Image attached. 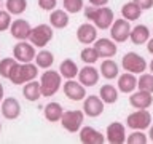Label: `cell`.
I'll list each match as a JSON object with an SVG mask.
<instances>
[{
	"instance_id": "obj_24",
	"label": "cell",
	"mask_w": 153,
	"mask_h": 144,
	"mask_svg": "<svg viewBox=\"0 0 153 144\" xmlns=\"http://www.w3.org/2000/svg\"><path fill=\"white\" fill-rule=\"evenodd\" d=\"M50 22L54 29H64L69 26V13L65 10H53L50 14Z\"/></svg>"
},
{
	"instance_id": "obj_5",
	"label": "cell",
	"mask_w": 153,
	"mask_h": 144,
	"mask_svg": "<svg viewBox=\"0 0 153 144\" xmlns=\"http://www.w3.org/2000/svg\"><path fill=\"white\" fill-rule=\"evenodd\" d=\"M29 40L33 43V46H45L53 40V26H48V24H38V26L32 27L30 37Z\"/></svg>"
},
{
	"instance_id": "obj_2",
	"label": "cell",
	"mask_w": 153,
	"mask_h": 144,
	"mask_svg": "<svg viewBox=\"0 0 153 144\" xmlns=\"http://www.w3.org/2000/svg\"><path fill=\"white\" fill-rule=\"evenodd\" d=\"M62 83V75L57 70H45L40 79V86H42V96L50 98L54 96L61 88Z\"/></svg>"
},
{
	"instance_id": "obj_15",
	"label": "cell",
	"mask_w": 153,
	"mask_h": 144,
	"mask_svg": "<svg viewBox=\"0 0 153 144\" xmlns=\"http://www.w3.org/2000/svg\"><path fill=\"white\" fill-rule=\"evenodd\" d=\"M153 93H148V91L139 90V91H132L131 96H129V104L132 106L134 109H148L153 104Z\"/></svg>"
},
{
	"instance_id": "obj_23",
	"label": "cell",
	"mask_w": 153,
	"mask_h": 144,
	"mask_svg": "<svg viewBox=\"0 0 153 144\" xmlns=\"http://www.w3.org/2000/svg\"><path fill=\"white\" fill-rule=\"evenodd\" d=\"M22 94L27 101H38L42 98V86H40V82H35V80H30L27 83H24V88H22Z\"/></svg>"
},
{
	"instance_id": "obj_19",
	"label": "cell",
	"mask_w": 153,
	"mask_h": 144,
	"mask_svg": "<svg viewBox=\"0 0 153 144\" xmlns=\"http://www.w3.org/2000/svg\"><path fill=\"white\" fill-rule=\"evenodd\" d=\"M137 88V77L132 72H124V74L118 75V90L121 93L131 94L134 90Z\"/></svg>"
},
{
	"instance_id": "obj_22",
	"label": "cell",
	"mask_w": 153,
	"mask_h": 144,
	"mask_svg": "<svg viewBox=\"0 0 153 144\" xmlns=\"http://www.w3.org/2000/svg\"><path fill=\"white\" fill-rule=\"evenodd\" d=\"M150 38V31H148L147 26L143 24H139L134 29H131V35H129V40H131L134 45H143V43L148 42Z\"/></svg>"
},
{
	"instance_id": "obj_18",
	"label": "cell",
	"mask_w": 153,
	"mask_h": 144,
	"mask_svg": "<svg viewBox=\"0 0 153 144\" xmlns=\"http://www.w3.org/2000/svg\"><path fill=\"white\" fill-rule=\"evenodd\" d=\"M80 141L85 144H102L107 139L99 130H96L93 127H83L80 128Z\"/></svg>"
},
{
	"instance_id": "obj_43",
	"label": "cell",
	"mask_w": 153,
	"mask_h": 144,
	"mask_svg": "<svg viewBox=\"0 0 153 144\" xmlns=\"http://www.w3.org/2000/svg\"><path fill=\"white\" fill-rule=\"evenodd\" d=\"M148 69H150V70H152V74H153V59L150 61V64H148Z\"/></svg>"
},
{
	"instance_id": "obj_45",
	"label": "cell",
	"mask_w": 153,
	"mask_h": 144,
	"mask_svg": "<svg viewBox=\"0 0 153 144\" xmlns=\"http://www.w3.org/2000/svg\"><path fill=\"white\" fill-rule=\"evenodd\" d=\"M0 5H2V0H0Z\"/></svg>"
},
{
	"instance_id": "obj_44",
	"label": "cell",
	"mask_w": 153,
	"mask_h": 144,
	"mask_svg": "<svg viewBox=\"0 0 153 144\" xmlns=\"http://www.w3.org/2000/svg\"><path fill=\"white\" fill-rule=\"evenodd\" d=\"M0 131H2V123H0Z\"/></svg>"
},
{
	"instance_id": "obj_9",
	"label": "cell",
	"mask_w": 153,
	"mask_h": 144,
	"mask_svg": "<svg viewBox=\"0 0 153 144\" xmlns=\"http://www.w3.org/2000/svg\"><path fill=\"white\" fill-rule=\"evenodd\" d=\"M86 86L81 83V82H75L74 79H67V82L62 86L64 90V94L72 101H83L86 98Z\"/></svg>"
},
{
	"instance_id": "obj_20",
	"label": "cell",
	"mask_w": 153,
	"mask_h": 144,
	"mask_svg": "<svg viewBox=\"0 0 153 144\" xmlns=\"http://www.w3.org/2000/svg\"><path fill=\"white\" fill-rule=\"evenodd\" d=\"M78 80L85 86H94L99 82V70L96 69V67H93L91 64L85 66L83 69H80V72H78Z\"/></svg>"
},
{
	"instance_id": "obj_36",
	"label": "cell",
	"mask_w": 153,
	"mask_h": 144,
	"mask_svg": "<svg viewBox=\"0 0 153 144\" xmlns=\"http://www.w3.org/2000/svg\"><path fill=\"white\" fill-rule=\"evenodd\" d=\"M11 13L8 10H0V32L7 31L11 26Z\"/></svg>"
},
{
	"instance_id": "obj_8",
	"label": "cell",
	"mask_w": 153,
	"mask_h": 144,
	"mask_svg": "<svg viewBox=\"0 0 153 144\" xmlns=\"http://www.w3.org/2000/svg\"><path fill=\"white\" fill-rule=\"evenodd\" d=\"M13 56L16 58L18 62H32V59H35L37 56L33 43H29L27 40H19L13 48Z\"/></svg>"
},
{
	"instance_id": "obj_35",
	"label": "cell",
	"mask_w": 153,
	"mask_h": 144,
	"mask_svg": "<svg viewBox=\"0 0 153 144\" xmlns=\"http://www.w3.org/2000/svg\"><path fill=\"white\" fill-rule=\"evenodd\" d=\"M129 144H145L147 142V134L143 133V130H134V131L126 138Z\"/></svg>"
},
{
	"instance_id": "obj_41",
	"label": "cell",
	"mask_w": 153,
	"mask_h": 144,
	"mask_svg": "<svg viewBox=\"0 0 153 144\" xmlns=\"http://www.w3.org/2000/svg\"><path fill=\"white\" fill-rule=\"evenodd\" d=\"M3 94H5V91H3V85L0 83V104H2V101H3Z\"/></svg>"
},
{
	"instance_id": "obj_27",
	"label": "cell",
	"mask_w": 153,
	"mask_h": 144,
	"mask_svg": "<svg viewBox=\"0 0 153 144\" xmlns=\"http://www.w3.org/2000/svg\"><path fill=\"white\" fill-rule=\"evenodd\" d=\"M43 112H45V118L48 122H61L64 109H62V106L59 103H48Z\"/></svg>"
},
{
	"instance_id": "obj_28",
	"label": "cell",
	"mask_w": 153,
	"mask_h": 144,
	"mask_svg": "<svg viewBox=\"0 0 153 144\" xmlns=\"http://www.w3.org/2000/svg\"><path fill=\"white\" fill-rule=\"evenodd\" d=\"M59 72H61V75L64 77V79H75V77H78L80 69H78V66H76L75 61L64 59L59 66Z\"/></svg>"
},
{
	"instance_id": "obj_40",
	"label": "cell",
	"mask_w": 153,
	"mask_h": 144,
	"mask_svg": "<svg viewBox=\"0 0 153 144\" xmlns=\"http://www.w3.org/2000/svg\"><path fill=\"white\" fill-rule=\"evenodd\" d=\"M147 50L150 55H153V38H148V42H147Z\"/></svg>"
},
{
	"instance_id": "obj_39",
	"label": "cell",
	"mask_w": 153,
	"mask_h": 144,
	"mask_svg": "<svg viewBox=\"0 0 153 144\" xmlns=\"http://www.w3.org/2000/svg\"><path fill=\"white\" fill-rule=\"evenodd\" d=\"M89 3L94 5V7H105L108 3V0H89Z\"/></svg>"
},
{
	"instance_id": "obj_7",
	"label": "cell",
	"mask_w": 153,
	"mask_h": 144,
	"mask_svg": "<svg viewBox=\"0 0 153 144\" xmlns=\"http://www.w3.org/2000/svg\"><path fill=\"white\" fill-rule=\"evenodd\" d=\"M131 35V24L128 19H115L113 24L110 26V37L117 43L126 42Z\"/></svg>"
},
{
	"instance_id": "obj_16",
	"label": "cell",
	"mask_w": 153,
	"mask_h": 144,
	"mask_svg": "<svg viewBox=\"0 0 153 144\" xmlns=\"http://www.w3.org/2000/svg\"><path fill=\"white\" fill-rule=\"evenodd\" d=\"M10 32H11V35L16 38V40H27V38L30 37L32 26L26 21V19H16V21H13L11 26H10Z\"/></svg>"
},
{
	"instance_id": "obj_1",
	"label": "cell",
	"mask_w": 153,
	"mask_h": 144,
	"mask_svg": "<svg viewBox=\"0 0 153 144\" xmlns=\"http://www.w3.org/2000/svg\"><path fill=\"white\" fill-rule=\"evenodd\" d=\"M37 75H38V66L37 64H32V62H18L13 67V70H11L8 79L14 85H22V83H27L30 80H35Z\"/></svg>"
},
{
	"instance_id": "obj_12",
	"label": "cell",
	"mask_w": 153,
	"mask_h": 144,
	"mask_svg": "<svg viewBox=\"0 0 153 144\" xmlns=\"http://www.w3.org/2000/svg\"><path fill=\"white\" fill-rule=\"evenodd\" d=\"M104 101L100 99V96H86L83 103V112L88 117H99L104 112Z\"/></svg>"
},
{
	"instance_id": "obj_21",
	"label": "cell",
	"mask_w": 153,
	"mask_h": 144,
	"mask_svg": "<svg viewBox=\"0 0 153 144\" xmlns=\"http://www.w3.org/2000/svg\"><path fill=\"white\" fill-rule=\"evenodd\" d=\"M99 72H100V75H102L104 79L113 80V79H118V75H120V67H118V64H117L113 59L107 58L105 61H102Z\"/></svg>"
},
{
	"instance_id": "obj_4",
	"label": "cell",
	"mask_w": 153,
	"mask_h": 144,
	"mask_svg": "<svg viewBox=\"0 0 153 144\" xmlns=\"http://www.w3.org/2000/svg\"><path fill=\"white\" fill-rule=\"evenodd\" d=\"M121 66L126 72H132V74H142L147 70V61L139 55V53L129 51L123 56Z\"/></svg>"
},
{
	"instance_id": "obj_25",
	"label": "cell",
	"mask_w": 153,
	"mask_h": 144,
	"mask_svg": "<svg viewBox=\"0 0 153 144\" xmlns=\"http://www.w3.org/2000/svg\"><path fill=\"white\" fill-rule=\"evenodd\" d=\"M142 11H143V10L139 7L136 2H132V0H131V2H128V3H124L123 7H121V16L124 19H128L129 22L136 21V19L140 18Z\"/></svg>"
},
{
	"instance_id": "obj_34",
	"label": "cell",
	"mask_w": 153,
	"mask_h": 144,
	"mask_svg": "<svg viewBox=\"0 0 153 144\" xmlns=\"http://www.w3.org/2000/svg\"><path fill=\"white\" fill-rule=\"evenodd\" d=\"M64 10L70 14H76L83 10V0H64Z\"/></svg>"
},
{
	"instance_id": "obj_3",
	"label": "cell",
	"mask_w": 153,
	"mask_h": 144,
	"mask_svg": "<svg viewBox=\"0 0 153 144\" xmlns=\"http://www.w3.org/2000/svg\"><path fill=\"white\" fill-rule=\"evenodd\" d=\"M83 120H85V112L83 110H65L61 117V125L62 128L67 130L69 133H76L80 131L81 125H83Z\"/></svg>"
},
{
	"instance_id": "obj_14",
	"label": "cell",
	"mask_w": 153,
	"mask_h": 144,
	"mask_svg": "<svg viewBox=\"0 0 153 144\" xmlns=\"http://www.w3.org/2000/svg\"><path fill=\"white\" fill-rule=\"evenodd\" d=\"M105 139L112 144H123L126 142V130L124 125L120 122H112L107 127V133H105Z\"/></svg>"
},
{
	"instance_id": "obj_37",
	"label": "cell",
	"mask_w": 153,
	"mask_h": 144,
	"mask_svg": "<svg viewBox=\"0 0 153 144\" xmlns=\"http://www.w3.org/2000/svg\"><path fill=\"white\" fill-rule=\"evenodd\" d=\"M57 5V0H38V7L45 11H53Z\"/></svg>"
},
{
	"instance_id": "obj_13",
	"label": "cell",
	"mask_w": 153,
	"mask_h": 144,
	"mask_svg": "<svg viewBox=\"0 0 153 144\" xmlns=\"http://www.w3.org/2000/svg\"><path fill=\"white\" fill-rule=\"evenodd\" d=\"M0 109H2V115L7 120H16L21 115V104L13 96L5 98L2 101V104H0Z\"/></svg>"
},
{
	"instance_id": "obj_30",
	"label": "cell",
	"mask_w": 153,
	"mask_h": 144,
	"mask_svg": "<svg viewBox=\"0 0 153 144\" xmlns=\"http://www.w3.org/2000/svg\"><path fill=\"white\" fill-rule=\"evenodd\" d=\"M80 58H81L83 62H86V64H94L100 56H99V53H97V50H96L94 46H86V48L81 50Z\"/></svg>"
},
{
	"instance_id": "obj_26",
	"label": "cell",
	"mask_w": 153,
	"mask_h": 144,
	"mask_svg": "<svg viewBox=\"0 0 153 144\" xmlns=\"http://www.w3.org/2000/svg\"><path fill=\"white\" fill-rule=\"evenodd\" d=\"M118 88L117 86H113V85H104V86H100V90H99V96H100V99L104 101L105 104H115L118 101Z\"/></svg>"
},
{
	"instance_id": "obj_11",
	"label": "cell",
	"mask_w": 153,
	"mask_h": 144,
	"mask_svg": "<svg viewBox=\"0 0 153 144\" xmlns=\"http://www.w3.org/2000/svg\"><path fill=\"white\" fill-rule=\"evenodd\" d=\"M76 40L83 45H91L97 40V27L91 22L80 24L76 29Z\"/></svg>"
},
{
	"instance_id": "obj_38",
	"label": "cell",
	"mask_w": 153,
	"mask_h": 144,
	"mask_svg": "<svg viewBox=\"0 0 153 144\" xmlns=\"http://www.w3.org/2000/svg\"><path fill=\"white\" fill-rule=\"evenodd\" d=\"M132 2H136L142 10H150L153 7V0H132Z\"/></svg>"
},
{
	"instance_id": "obj_17",
	"label": "cell",
	"mask_w": 153,
	"mask_h": 144,
	"mask_svg": "<svg viewBox=\"0 0 153 144\" xmlns=\"http://www.w3.org/2000/svg\"><path fill=\"white\" fill-rule=\"evenodd\" d=\"M94 48L97 50L100 58H113L118 51L117 42L112 38H97L94 42Z\"/></svg>"
},
{
	"instance_id": "obj_31",
	"label": "cell",
	"mask_w": 153,
	"mask_h": 144,
	"mask_svg": "<svg viewBox=\"0 0 153 144\" xmlns=\"http://www.w3.org/2000/svg\"><path fill=\"white\" fill-rule=\"evenodd\" d=\"M27 8V0H7V10L11 14H22Z\"/></svg>"
},
{
	"instance_id": "obj_32",
	"label": "cell",
	"mask_w": 153,
	"mask_h": 144,
	"mask_svg": "<svg viewBox=\"0 0 153 144\" xmlns=\"http://www.w3.org/2000/svg\"><path fill=\"white\" fill-rule=\"evenodd\" d=\"M137 88L153 93V74H140V77L137 79Z\"/></svg>"
},
{
	"instance_id": "obj_29",
	"label": "cell",
	"mask_w": 153,
	"mask_h": 144,
	"mask_svg": "<svg viewBox=\"0 0 153 144\" xmlns=\"http://www.w3.org/2000/svg\"><path fill=\"white\" fill-rule=\"evenodd\" d=\"M53 62H54V56H53L51 51L48 50H42L40 53H37L35 56V64L38 67H42V69H50L53 66Z\"/></svg>"
},
{
	"instance_id": "obj_10",
	"label": "cell",
	"mask_w": 153,
	"mask_h": 144,
	"mask_svg": "<svg viewBox=\"0 0 153 144\" xmlns=\"http://www.w3.org/2000/svg\"><path fill=\"white\" fill-rule=\"evenodd\" d=\"M115 21V14H113V10H110L107 7H97L96 10V14L93 18V24L97 29H110V26L113 24Z\"/></svg>"
},
{
	"instance_id": "obj_6",
	"label": "cell",
	"mask_w": 153,
	"mask_h": 144,
	"mask_svg": "<svg viewBox=\"0 0 153 144\" xmlns=\"http://www.w3.org/2000/svg\"><path fill=\"white\" fill-rule=\"evenodd\" d=\"M126 125L131 130H147L152 125V114L147 109H137L128 115Z\"/></svg>"
},
{
	"instance_id": "obj_42",
	"label": "cell",
	"mask_w": 153,
	"mask_h": 144,
	"mask_svg": "<svg viewBox=\"0 0 153 144\" xmlns=\"http://www.w3.org/2000/svg\"><path fill=\"white\" fill-rule=\"evenodd\" d=\"M148 138H150V141L153 142V125L150 127V131H148Z\"/></svg>"
},
{
	"instance_id": "obj_33",
	"label": "cell",
	"mask_w": 153,
	"mask_h": 144,
	"mask_svg": "<svg viewBox=\"0 0 153 144\" xmlns=\"http://www.w3.org/2000/svg\"><path fill=\"white\" fill-rule=\"evenodd\" d=\"M18 64V61H16V58H3L2 61H0V75L5 77V79H8L10 74H11V70H13V67Z\"/></svg>"
}]
</instances>
